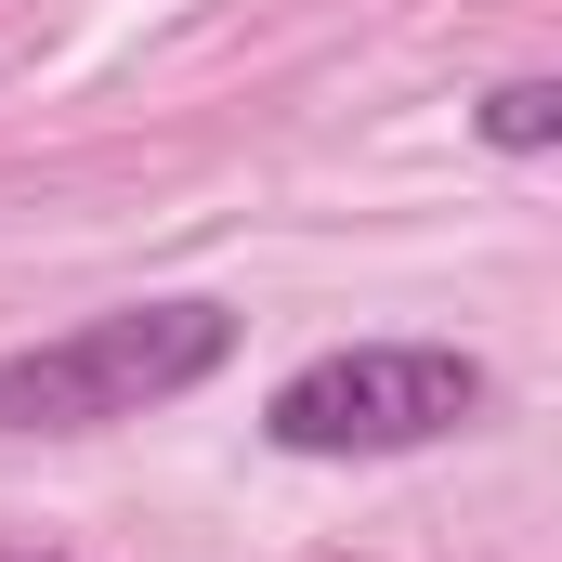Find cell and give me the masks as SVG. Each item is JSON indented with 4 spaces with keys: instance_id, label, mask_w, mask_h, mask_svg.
Wrapping results in <instances>:
<instances>
[{
    "instance_id": "cell-2",
    "label": "cell",
    "mask_w": 562,
    "mask_h": 562,
    "mask_svg": "<svg viewBox=\"0 0 562 562\" xmlns=\"http://www.w3.org/2000/svg\"><path fill=\"white\" fill-rule=\"evenodd\" d=\"M484 406H497V380L458 340H340L262 393V445L276 458H419Z\"/></svg>"
},
{
    "instance_id": "cell-4",
    "label": "cell",
    "mask_w": 562,
    "mask_h": 562,
    "mask_svg": "<svg viewBox=\"0 0 562 562\" xmlns=\"http://www.w3.org/2000/svg\"><path fill=\"white\" fill-rule=\"evenodd\" d=\"M0 562H26V550H0ZM40 562H53V550H40Z\"/></svg>"
},
{
    "instance_id": "cell-3",
    "label": "cell",
    "mask_w": 562,
    "mask_h": 562,
    "mask_svg": "<svg viewBox=\"0 0 562 562\" xmlns=\"http://www.w3.org/2000/svg\"><path fill=\"white\" fill-rule=\"evenodd\" d=\"M471 132L497 144V157H550V144H562V79H497Z\"/></svg>"
},
{
    "instance_id": "cell-1",
    "label": "cell",
    "mask_w": 562,
    "mask_h": 562,
    "mask_svg": "<svg viewBox=\"0 0 562 562\" xmlns=\"http://www.w3.org/2000/svg\"><path fill=\"white\" fill-rule=\"evenodd\" d=\"M223 367H236L223 301H119V314H79V327L0 353V431H105L144 406H183Z\"/></svg>"
}]
</instances>
